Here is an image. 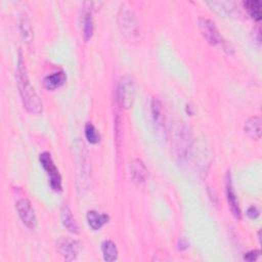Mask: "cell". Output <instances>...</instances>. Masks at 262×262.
Masks as SVG:
<instances>
[{"instance_id": "obj_10", "label": "cell", "mask_w": 262, "mask_h": 262, "mask_svg": "<svg viewBox=\"0 0 262 262\" xmlns=\"http://www.w3.org/2000/svg\"><path fill=\"white\" fill-rule=\"evenodd\" d=\"M147 169L141 160L136 159L130 163V175L135 183H144L147 179Z\"/></svg>"}, {"instance_id": "obj_1", "label": "cell", "mask_w": 262, "mask_h": 262, "mask_svg": "<svg viewBox=\"0 0 262 262\" xmlns=\"http://www.w3.org/2000/svg\"><path fill=\"white\" fill-rule=\"evenodd\" d=\"M16 80H17V87L19 91V95L23 101L24 107L31 114L39 115L42 113L43 104L42 101L35 91L34 87L32 86L29 77L27 75L25 61L23 59V55L18 53L17 59V68H16Z\"/></svg>"}, {"instance_id": "obj_17", "label": "cell", "mask_w": 262, "mask_h": 262, "mask_svg": "<svg viewBox=\"0 0 262 262\" xmlns=\"http://www.w3.org/2000/svg\"><path fill=\"white\" fill-rule=\"evenodd\" d=\"M207 4L211 7L212 10L222 15L231 14L235 8L234 3L228 2V1H212V2H207Z\"/></svg>"}, {"instance_id": "obj_11", "label": "cell", "mask_w": 262, "mask_h": 262, "mask_svg": "<svg viewBox=\"0 0 262 262\" xmlns=\"http://www.w3.org/2000/svg\"><path fill=\"white\" fill-rule=\"evenodd\" d=\"M67 81V74L63 71H58L47 75L43 79V85L47 90H55L61 87Z\"/></svg>"}, {"instance_id": "obj_8", "label": "cell", "mask_w": 262, "mask_h": 262, "mask_svg": "<svg viewBox=\"0 0 262 262\" xmlns=\"http://www.w3.org/2000/svg\"><path fill=\"white\" fill-rule=\"evenodd\" d=\"M225 192H226V200L228 203V207L231 211V214L233 215V217L235 219L241 220L242 219V211L239 208V204H238L236 194L233 189L232 179H231V175H230L229 171L225 175Z\"/></svg>"}, {"instance_id": "obj_12", "label": "cell", "mask_w": 262, "mask_h": 262, "mask_svg": "<svg viewBox=\"0 0 262 262\" xmlns=\"http://www.w3.org/2000/svg\"><path fill=\"white\" fill-rule=\"evenodd\" d=\"M86 219H87V223L89 225V227L96 231L99 230L104 224H106L110 220V217L107 214H103V213H98L97 211L91 210L88 211L86 214Z\"/></svg>"}, {"instance_id": "obj_9", "label": "cell", "mask_w": 262, "mask_h": 262, "mask_svg": "<svg viewBox=\"0 0 262 262\" xmlns=\"http://www.w3.org/2000/svg\"><path fill=\"white\" fill-rule=\"evenodd\" d=\"M151 117L152 122L156 125V128L160 132H164L165 130V117H164V110L161 100L157 97H154L150 104Z\"/></svg>"}, {"instance_id": "obj_14", "label": "cell", "mask_w": 262, "mask_h": 262, "mask_svg": "<svg viewBox=\"0 0 262 262\" xmlns=\"http://www.w3.org/2000/svg\"><path fill=\"white\" fill-rule=\"evenodd\" d=\"M60 219L63 226L72 233H79V226L73 216L71 209L67 205H62L60 208Z\"/></svg>"}, {"instance_id": "obj_19", "label": "cell", "mask_w": 262, "mask_h": 262, "mask_svg": "<svg viewBox=\"0 0 262 262\" xmlns=\"http://www.w3.org/2000/svg\"><path fill=\"white\" fill-rule=\"evenodd\" d=\"M245 8L248 10L249 14L251 15V17L256 20V21H260L261 20V2L258 0H247L243 2Z\"/></svg>"}, {"instance_id": "obj_18", "label": "cell", "mask_w": 262, "mask_h": 262, "mask_svg": "<svg viewBox=\"0 0 262 262\" xmlns=\"http://www.w3.org/2000/svg\"><path fill=\"white\" fill-rule=\"evenodd\" d=\"M19 32L21 35L23 40L27 43L30 44L33 41V29L31 26V23L27 15H23L19 20Z\"/></svg>"}, {"instance_id": "obj_5", "label": "cell", "mask_w": 262, "mask_h": 262, "mask_svg": "<svg viewBox=\"0 0 262 262\" xmlns=\"http://www.w3.org/2000/svg\"><path fill=\"white\" fill-rule=\"evenodd\" d=\"M199 29L203 37L207 40V42L211 45H218L224 44V40L220 35L217 27L215 26L214 21L208 17L200 16L198 19Z\"/></svg>"}, {"instance_id": "obj_2", "label": "cell", "mask_w": 262, "mask_h": 262, "mask_svg": "<svg viewBox=\"0 0 262 262\" xmlns=\"http://www.w3.org/2000/svg\"><path fill=\"white\" fill-rule=\"evenodd\" d=\"M119 27L129 42H138L141 39V28L134 12L128 7H122L119 12Z\"/></svg>"}, {"instance_id": "obj_16", "label": "cell", "mask_w": 262, "mask_h": 262, "mask_svg": "<svg viewBox=\"0 0 262 262\" xmlns=\"http://www.w3.org/2000/svg\"><path fill=\"white\" fill-rule=\"evenodd\" d=\"M101 252L103 260L106 262H113L118 259V249L113 241L105 239L101 244Z\"/></svg>"}, {"instance_id": "obj_22", "label": "cell", "mask_w": 262, "mask_h": 262, "mask_svg": "<svg viewBox=\"0 0 262 262\" xmlns=\"http://www.w3.org/2000/svg\"><path fill=\"white\" fill-rule=\"evenodd\" d=\"M259 214H260V212H259L258 208L255 207V206H251V207H249L248 210H247V215H248V217L251 218V219H256V218H258Z\"/></svg>"}, {"instance_id": "obj_23", "label": "cell", "mask_w": 262, "mask_h": 262, "mask_svg": "<svg viewBox=\"0 0 262 262\" xmlns=\"http://www.w3.org/2000/svg\"><path fill=\"white\" fill-rule=\"evenodd\" d=\"M189 247V243L185 237H179L177 241V248L180 251H184Z\"/></svg>"}, {"instance_id": "obj_7", "label": "cell", "mask_w": 262, "mask_h": 262, "mask_svg": "<svg viewBox=\"0 0 262 262\" xmlns=\"http://www.w3.org/2000/svg\"><path fill=\"white\" fill-rule=\"evenodd\" d=\"M81 243L71 237H59L56 242V249L59 254L68 261H72L77 258L80 250Z\"/></svg>"}, {"instance_id": "obj_3", "label": "cell", "mask_w": 262, "mask_h": 262, "mask_svg": "<svg viewBox=\"0 0 262 262\" xmlns=\"http://www.w3.org/2000/svg\"><path fill=\"white\" fill-rule=\"evenodd\" d=\"M135 96V86L129 76L122 77L117 87V101L123 108H130Z\"/></svg>"}, {"instance_id": "obj_4", "label": "cell", "mask_w": 262, "mask_h": 262, "mask_svg": "<svg viewBox=\"0 0 262 262\" xmlns=\"http://www.w3.org/2000/svg\"><path fill=\"white\" fill-rule=\"evenodd\" d=\"M39 162L49 177V183H50L51 188L54 191H61V189H62L61 176L51 158V155L47 151L40 154Z\"/></svg>"}, {"instance_id": "obj_13", "label": "cell", "mask_w": 262, "mask_h": 262, "mask_svg": "<svg viewBox=\"0 0 262 262\" xmlns=\"http://www.w3.org/2000/svg\"><path fill=\"white\" fill-rule=\"evenodd\" d=\"M244 130L252 139H259L261 137V118L258 116L250 117L245 122Z\"/></svg>"}, {"instance_id": "obj_6", "label": "cell", "mask_w": 262, "mask_h": 262, "mask_svg": "<svg viewBox=\"0 0 262 262\" xmlns=\"http://www.w3.org/2000/svg\"><path fill=\"white\" fill-rule=\"evenodd\" d=\"M15 209L21 220V222L30 229H34L37 226V217L35 211L27 198L17 199L15 202Z\"/></svg>"}, {"instance_id": "obj_20", "label": "cell", "mask_w": 262, "mask_h": 262, "mask_svg": "<svg viewBox=\"0 0 262 262\" xmlns=\"http://www.w3.org/2000/svg\"><path fill=\"white\" fill-rule=\"evenodd\" d=\"M84 131H85V137L88 140V142L92 144H96L100 141V134L91 123H87L85 125Z\"/></svg>"}, {"instance_id": "obj_15", "label": "cell", "mask_w": 262, "mask_h": 262, "mask_svg": "<svg viewBox=\"0 0 262 262\" xmlns=\"http://www.w3.org/2000/svg\"><path fill=\"white\" fill-rule=\"evenodd\" d=\"M92 4L89 2V7H86L83 12V38L85 41H89L93 35L94 26H93V18H92Z\"/></svg>"}, {"instance_id": "obj_21", "label": "cell", "mask_w": 262, "mask_h": 262, "mask_svg": "<svg viewBox=\"0 0 262 262\" xmlns=\"http://www.w3.org/2000/svg\"><path fill=\"white\" fill-rule=\"evenodd\" d=\"M259 256H260V251L259 250H252V251L247 252L244 255L243 259L245 261H248V262H254L259 258Z\"/></svg>"}]
</instances>
